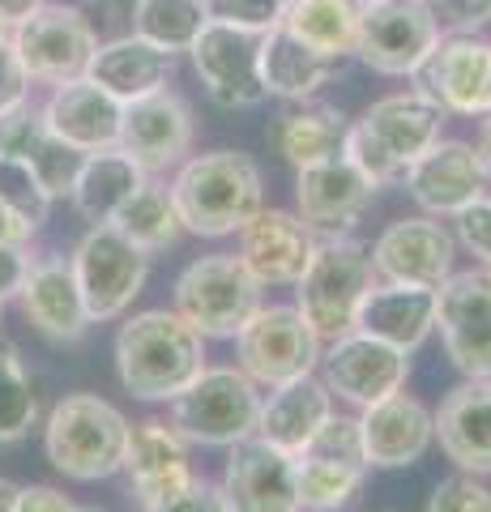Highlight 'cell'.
Instances as JSON below:
<instances>
[{"label": "cell", "instance_id": "cell-1", "mask_svg": "<svg viewBox=\"0 0 491 512\" xmlns=\"http://www.w3.org/2000/svg\"><path fill=\"white\" fill-rule=\"evenodd\" d=\"M116 380L137 402H171L205 359V338L176 308H146L120 316L116 329Z\"/></svg>", "mask_w": 491, "mask_h": 512}, {"label": "cell", "instance_id": "cell-2", "mask_svg": "<svg viewBox=\"0 0 491 512\" xmlns=\"http://www.w3.org/2000/svg\"><path fill=\"white\" fill-rule=\"evenodd\" d=\"M188 235L227 239L265 205L261 167L244 150H205L184 158L167 184Z\"/></svg>", "mask_w": 491, "mask_h": 512}, {"label": "cell", "instance_id": "cell-3", "mask_svg": "<svg viewBox=\"0 0 491 512\" xmlns=\"http://www.w3.org/2000/svg\"><path fill=\"white\" fill-rule=\"evenodd\" d=\"M440 128H445V107L427 99L419 86L398 90L376 99L355 124H346L342 158H351L376 188H389L406 180L410 163L427 146H436Z\"/></svg>", "mask_w": 491, "mask_h": 512}, {"label": "cell", "instance_id": "cell-4", "mask_svg": "<svg viewBox=\"0 0 491 512\" xmlns=\"http://www.w3.org/2000/svg\"><path fill=\"white\" fill-rule=\"evenodd\" d=\"M129 419L99 393H65L43 419V453L69 483H103L124 470Z\"/></svg>", "mask_w": 491, "mask_h": 512}, {"label": "cell", "instance_id": "cell-5", "mask_svg": "<svg viewBox=\"0 0 491 512\" xmlns=\"http://www.w3.org/2000/svg\"><path fill=\"white\" fill-rule=\"evenodd\" d=\"M261 384L252 380L244 367L223 363L210 367L184 384V389L167 402V419L176 423V431L188 444L201 448H231L248 436H257L261 419Z\"/></svg>", "mask_w": 491, "mask_h": 512}, {"label": "cell", "instance_id": "cell-6", "mask_svg": "<svg viewBox=\"0 0 491 512\" xmlns=\"http://www.w3.org/2000/svg\"><path fill=\"white\" fill-rule=\"evenodd\" d=\"M376 282L372 252L355 235H316L312 261L295 282V308L321 342H334L355 329L359 303Z\"/></svg>", "mask_w": 491, "mask_h": 512}, {"label": "cell", "instance_id": "cell-7", "mask_svg": "<svg viewBox=\"0 0 491 512\" xmlns=\"http://www.w3.org/2000/svg\"><path fill=\"white\" fill-rule=\"evenodd\" d=\"M265 286L248 274V265L235 252H210L184 265V274L171 286V308L193 325L205 342L235 338L240 325L261 308Z\"/></svg>", "mask_w": 491, "mask_h": 512}, {"label": "cell", "instance_id": "cell-8", "mask_svg": "<svg viewBox=\"0 0 491 512\" xmlns=\"http://www.w3.org/2000/svg\"><path fill=\"white\" fill-rule=\"evenodd\" d=\"M231 342H235V367H244L261 389L316 372L325 350V342L316 338V329L295 303H261Z\"/></svg>", "mask_w": 491, "mask_h": 512}, {"label": "cell", "instance_id": "cell-9", "mask_svg": "<svg viewBox=\"0 0 491 512\" xmlns=\"http://www.w3.org/2000/svg\"><path fill=\"white\" fill-rule=\"evenodd\" d=\"M69 265L77 286H82V299L94 325L129 316L133 299L150 278V252L129 244L112 222H99V227H90L77 239V248L69 252Z\"/></svg>", "mask_w": 491, "mask_h": 512}, {"label": "cell", "instance_id": "cell-10", "mask_svg": "<svg viewBox=\"0 0 491 512\" xmlns=\"http://www.w3.org/2000/svg\"><path fill=\"white\" fill-rule=\"evenodd\" d=\"M94 47H99V35L77 5H39L13 26V52L30 82L43 86H65L86 77Z\"/></svg>", "mask_w": 491, "mask_h": 512}, {"label": "cell", "instance_id": "cell-11", "mask_svg": "<svg viewBox=\"0 0 491 512\" xmlns=\"http://www.w3.org/2000/svg\"><path fill=\"white\" fill-rule=\"evenodd\" d=\"M440 43V22L427 0H372L359 13L355 56L380 77H415Z\"/></svg>", "mask_w": 491, "mask_h": 512}, {"label": "cell", "instance_id": "cell-12", "mask_svg": "<svg viewBox=\"0 0 491 512\" xmlns=\"http://www.w3.org/2000/svg\"><path fill=\"white\" fill-rule=\"evenodd\" d=\"M436 333L457 372L491 380V265L453 269L436 286Z\"/></svg>", "mask_w": 491, "mask_h": 512}, {"label": "cell", "instance_id": "cell-13", "mask_svg": "<svg viewBox=\"0 0 491 512\" xmlns=\"http://www.w3.org/2000/svg\"><path fill=\"white\" fill-rule=\"evenodd\" d=\"M316 376L325 380V389L334 393V402H346L355 410H368L385 397L402 393L410 380V355L368 333H342V338L325 342Z\"/></svg>", "mask_w": 491, "mask_h": 512}, {"label": "cell", "instance_id": "cell-14", "mask_svg": "<svg viewBox=\"0 0 491 512\" xmlns=\"http://www.w3.org/2000/svg\"><path fill=\"white\" fill-rule=\"evenodd\" d=\"M188 60H193L197 82L218 107L248 111L269 99L261 82V35H252V30L205 22V30L188 47Z\"/></svg>", "mask_w": 491, "mask_h": 512}, {"label": "cell", "instance_id": "cell-15", "mask_svg": "<svg viewBox=\"0 0 491 512\" xmlns=\"http://www.w3.org/2000/svg\"><path fill=\"white\" fill-rule=\"evenodd\" d=\"M419 90L445 107V116L483 120L491 116V39L449 35L432 47V56L415 73Z\"/></svg>", "mask_w": 491, "mask_h": 512}, {"label": "cell", "instance_id": "cell-16", "mask_svg": "<svg viewBox=\"0 0 491 512\" xmlns=\"http://www.w3.org/2000/svg\"><path fill=\"white\" fill-rule=\"evenodd\" d=\"M372 201L376 184L342 154L295 171V214L316 235H351L359 218L372 210Z\"/></svg>", "mask_w": 491, "mask_h": 512}, {"label": "cell", "instance_id": "cell-17", "mask_svg": "<svg viewBox=\"0 0 491 512\" xmlns=\"http://www.w3.org/2000/svg\"><path fill=\"white\" fill-rule=\"evenodd\" d=\"M372 269L380 282H415V286H440L453 274L457 261V235L432 214L398 218L376 235Z\"/></svg>", "mask_w": 491, "mask_h": 512}, {"label": "cell", "instance_id": "cell-18", "mask_svg": "<svg viewBox=\"0 0 491 512\" xmlns=\"http://www.w3.org/2000/svg\"><path fill=\"white\" fill-rule=\"evenodd\" d=\"M193 107H188L176 90H158L150 99L124 103L120 120V150L146 175H163L180 167L188 150H193Z\"/></svg>", "mask_w": 491, "mask_h": 512}, {"label": "cell", "instance_id": "cell-19", "mask_svg": "<svg viewBox=\"0 0 491 512\" xmlns=\"http://www.w3.org/2000/svg\"><path fill=\"white\" fill-rule=\"evenodd\" d=\"M316 231L291 210L261 205L240 231H235V256L261 286H295L312 261Z\"/></svg>", "mask_w": 491, "mask_h": 512}, {"label": "cell", "instance_id": "cell-20", "mask_svg": "<svg viewBox=\"0 0 491 512\" xmlns=\"http://www.w3.org/2000/svg\"><path fill=\"white\" fill-rule=\"evenodd\" d=\"M223 487L231 512H299L295 457L261 436H248L227 448Z\"/></svg>", "mask_w": 491, "mask_h": 512}, {"label": "cell", "instance_id": "cell-21", "mask_svg": "<svg viewBox=\"0 0 491 512\" xmlns=\"http://www.w3.org/2000/svg\"><path fill=\"white\" fill-rule=\"evenodd\" d=\"M406 192L415 197V205L432 218H457L470 201H479L487 192V175L479 167L470 141L440 137L436 146H427L406 171Z\"/></svg>", "mask_w": 491, "mask_h": 512}, {"label": "cell", "instance_id": "cell-22", "mask_svg": "<svg viewBox=\"0 0 491 512\" xmlns=\"http://www.w3.org/2000/svg\"><path fill=\"white\" fill-rule=\"evenodd\" d=\"M359 419V444L368 470H406L419 466L427 448L436 444V423L415 393H393L385 402L355 414Z\"/></svg>", "mask_w": 491, "mask_h": 512}, {"label": "cell", "instance_id": "cell-23", "mask_svg": "<svg viewBox=\"0 0 491 512\" xmlns=\"http://www.w3.org/2000/svg\"><path fill=\"white\" fill-rule=\"evenodd\" d=\"M129 491L137 495L141 508L167 500L193 478V444H188L171 419H137L129 423V444H124V470Z\"/></svg>", "mask_w": 491, "mask_h": 512}, {"label": "cell", "instance_id": "cell-24", "mask_svg": "<svg viewBox=\"0 0 491 512\" xmlns=\"http://www.w3.org/2000/svg\"><path fill=\"white\" fill-rule=\"evenodd\" d=\"M22 316L35 325L47 342H60V346H73L90 333V312H86V299H82V286L73 278V265L69 256H35L22 286Z\"/></svg>", "mask_w": 491, "mask_h": 512}, {"label": "cell", "instance_id": "cell-25", "mask_svg": "<svg viewBox=\"0 0 491 512\" xmlns=\"http://www.w3.org/2000/svg\"><path fill=\"white\" fill-rule=\"evenodd\" d=\"M440 453L462 474L491 478V380H462L432 410Z\"/></svg>", "mask_w": 491, "mask_h": 512}, {"label": "cell", "instance_id": "cell-26", "mask_svg": "<svg viewBox=\"0 0 491 512\" xmlns=\"http://www.w3.org/2000/svg\"><path fill=\"white\" fill-rule=\"evenodd\" d=\"M355 329L406 350V355H415V350L436 333V286L380 282L376 278L359 303Z\"/></svg>", "mask_w": 491, "mask_h": 512}, {"label": "cell", "instance_id": "cell-27", "mask_svg": "<svg viewBox=\"0 0 491 512\" xmlns=\"http://www.w3.org/2000/svg\"><path fill=\"white\" fill-rule=\"evenodd\" d=\"M120 120H124V103L112 99L103 86H94L90 77L52 86V99L43 103V124L82 154L120 146Z\"/></svg>", "mask_w": 491, "mask_h": 512}, {"label": "cell", "instance_id": "cell-28", "mask_svg": "<svg viewBox=\"0 0 491 512\" xmlns=\"http://www.w3.org/2000/svg\"><path fill=\"white\" fill-rule=\"evenodd\" d=\"M334 393L325 389V380L308 372V376H295L287 384H274L269 397H261V419H257V436L269 440L282 453L299 457L304 448L316 440L329 419H334Z\"/></svg>", "mask_w": 491, "mask_h": 512}, {"label": "cell", "instance_id": "cell-29", "mask_svg": "<svg viewBox=\"0 0 491 512\" xmlns=\"http://www.w3.org/2000/svg\"><path fill=\"white\" fill-rule=\"evenodd\" d=\"M171 73H176V56L146 43L141 35H120L112 43H99L86 69L90 82L103 86L120 103H137V99H150V94L167 90Z\"/></svg>", "mask_w": 491, "mask_h": 512}, {"label": "cell", "instance_id": "cell-30", "mask_svg": "<svg viewBox=\"0 0 491 512\" xmlns=\"http://www.w3.org/2000/svg\"><path fill=\"white\" fill-rule=\"evenodd\" d=\"M338 73H342V60L312 52L287 26H274L261 35V82H265V94H274L282 103L316 99Z\"/></svg>", "mask_w": 491, "mask_h": 512}, {"label": "cell", "instance_id": "cell-31", "mask_svg": "<svg viewBox=\"0 0 491 512\" xmlns=\"http://www.w3.org/2000/svg\"><path fill=\"white\" fill-rule=\"evenodd\" d=\"M146 180L150 175L141 171L120 146H112V150L86 154L82 175H77L69 201H73V210L90 222V227H99V222H112L120 205L129 201Z\"/></svg>", "mask_w": 491, "mask_h": 512}, {"label": "cell", "instance_id": "cell-32", "mask_svg": "<svg viewBox=\"0 0 491 512\" xmlns=\"http://www.w3.org/2000/svg\"><path fill=\"white\" fill-rule=\"evenodd\" d=\"M363 483H368V461L321 453V448H304L295 457V487H299V512H346Z\"/></svg>", "mask_w": 491, "mask_h": 512}, {"label": "cell", "instance_id": "cell-33", "mask_svg": "<svg viewBox=\"0 0 491 512\" xmlns=\"http://www.w3.org/2000/svg\"><path fill=\"white\" fill-rule=\"evenodd\" d=\"M342 141H346V116L329 103H312V99L295 103L287 116H278V124H274V150L282 154V163H291L295 171L342 154Z\"/></svg>", "mask_w": 491, "mask_h": 512}, {"label": "cell", "instance_id": "cell-34", "mask_svg": "<svg viewBox=\"0 0 491 512\" xmlns=\"http://www.w3.org/2000/svg\"><path fill=\"white\" fill-rule=\"evenodd\" d=\"M359 13L363 5H355V0H291L287 13H282V26L299 43H308L312 52L329 60H346L355 56Z\"/></svg>", "mask_w": 491, "mask_h": 512}, {"label": "cell", "instance_id": "cell-35", "mask_svg": "<svg viewBox=\"0 0 491 512\" xmlns=\"http://www.w3.org/2000/svg\"><path fill=\"white\" fill-rule=\"evenodd\" d=\"M112 227L129 239V244H137L141 252H150V256L176 248L180 235H184V222L176 214V201H171V188L158 184L154 175L120 205L116 218H112Z\"/></svg>", "mask_w": 491, "mask_h": 512}, {"label": "cell", "instance_id": "cell-36", "mask_svg": "<svg viewBox=\"0 0 491 512\" xmlns=\"http://www.w3.org/2000/svg\"><path fill=\"white\" fill-rule=\"evenodd\" d=\"M39 427V389L22 350L0 338V453L30 440Z\"/></svg>", "mask_w": 491, "mask_h": 512}, {"label": "cell", "instance_id": "cell-37", "mask_svg": "<svg viewBox=\"0 0 491 512\" xmlns=\"http://www.w3.org/2000/svg\"><path fill=\"white\" fill-rule=\"evenodd\" d=\"M205 0H133V35L180 56L205 30Z\"/></svg>", "mask_w": 491, "mask_h": 512}, {"label": "cell", "instance_id": "cell-38", "mask_svg": "<svg viewBox=\"0 0 491 512\" xmlns=\"http://www.w3.org/2000/svg\"><path fill=\"white\" fill-rule=\"evenodd\" d=\"M0 201H5L9 210H18L26 222H35V227H43L47 210H52V197H47V188L39 184V175L30 171V163L9 158V154H0Z\"/></svg>", "mask_w": 491, "mask_h": 512}, {"label": "cell", "instance_id": "cell-39", "mask_svg": "<svg viewBox=\"0 0 491 512\" xmlns=\"http://www.w3.org/2000/svg\"><path fill=\"white\" fill-rule=\"evenodd\" d=\"M287 5H291V0H205V13H210V22L265 35V30L282 26V13H287Z\"/></svg>", "mask_w": 491, "mask_h": 512}, {"label": "cell", "instance_id": "cell-40", "mask_svg": "<svg viewBox=\"0 0 491 512\" xmlns=\"http://www.w3.org/2000/svg\"><path fill=\"white\" fill-rule=\"evenodd\" d=\"M427 512H491V487L474 474H449L432 487Z\"/></svg>", "mask_w": 491, "mask_h": 512}, {"label": "cell", "instance_id": "cell-41", "mask_svg": "<svg viewBox=\"0 0 491 512\" xmlns=\"http://www.w3.org/2000/svg\"><path fill=\"white\" fill-rule=\"evenodd\" d=\"M146 512H231V504H227V495H223V487H218L214 478L193 474L180 491H171L167 500L150 504Z\"/></svg>", "mask_w": 491, "mask_h": 512}, {"label": "cell", "instance_id": "cell-42", "mask_svg": "<svg viewBox=\"0 0 491 512\" xmlns=\"http://www.w3.org/2000/svg\"><path fill=\"white\" fill-rule=\"evenodd\" d=\"M453 222H457V244H462L479 265H491V188L479 201H470Z\"/></svg>", "mask_w": 491, "mask_h": 512}, {"label": "cell", "instance_id": "cell-43", "mask_svg": "<svg viewBox=\"0 0 491 512\" xmlns=\"http://www.w3.org/2000/svg\"><path fill=\"white\" fill-rule=\"evenodd\" d=\"M436 22L449 35H479L491 22V0H436Z\"/></svg>", "mask_w": 491, "mask_h": 512}, {"label": "cell", "instance_id": "cell-44", "mask_svg": "<svg viewBox=\"0 0 491 512\" xmlns=\"http://www.w3.org/2000/svg\"><path fill=\"white\" fill-rule=\"evenodd\" d=\"M30 265H35L30 244H0V308L22 295Z\"/></svg>", "mask_w": 491, "mask_h": 512}, {"label": "cell", "instance_id": "cell-45", "mask_svg": "<svg viewBox=\"0 0 491 512\" xmlns=\"http://www.w3.org/2000/svg\"><path fill=\"white\" fill-rule=\"evenodd\" d=\"M26 99H30V77L22 69L18 52H13V43H0V116Z\"/></svg>", "mask_w": 491, "mask_h": 512}, {"label": "cell", "instance_id": "cell-46", "mask_svg": "<svg viewBox=\"0 0 491 512\" xmlns=\"http://www.w3.org/2000/svg\"><path fill=\"white\" fill-rule=\"evenodd\" d=\"M13 512H77V504L60 487L26 483V487H18V495H13Z\"/></svg>", "mask_w": 491, "mask_h": 512}, {"label": "cell", "instance_id": "cell-47", "mask_svg": "<svg viewBox=\"0 0 491 512\" xmlns=\"http://www.w3.org/2000/svg\"><path fill=\"white\" fill-rule=\"evenodd\" d=\"M35 235H39L35 222H26L18 210H9V205L0 201V244H30Z\"/></svg>", "mask_w": 491, "mask_h": 512}, {"label": "cell", "instance_id": "cell-48", "mask_svg": "<svg viewBox=\"0 0 491 512\" xmlns=\"http://www.w3.org/2000/svg\"><path fill=\"white\" fill-rule=\"evenodd\" d=\"M474 154H479V167H483L487 188H491V116H483V124H479V137H474Z\"/></svg>", "mask_w": 491, "mask_h": 512}, {"label": "cell", "instance_id": "cell-49", "mask_svg": "<svg viewBox=\"0 0 491 512\" xmlns=\"http://www.w3.org/2000/svg\"><path fill=\"white\" fill-rule=\"evenodd\" d=\"M39 5H47V0H0V18L18 26V22H22V18H30V13H35Z\"/></svg>", "mask_w": 491, "mask_h": 512}, {"label": "cell", "instance_id": "cell-50", "mask_svg": "<svg viewBox=\"0 0 491 512\" xmlns=\"http://www.w3.org/2000/svg\"><path fill=\"white\" fill-rule=\"evenodd\" d=\"M13 495H18V483L0 478V512H13Z\"/></svg>", "mask_w": 491, "mask_h": 512}, {"label": "cell", "instance_id": "cell-51", "mask_svg": "<svg viewBox=\"0 0 491 512\" xmlns=\"http://www.w3.org/2000/svg\"><path fill=\"white\" fill-rule=\"evenodd\" d=\"M0 43H13V22L0 18Z\"/></svg>", "mask_w": 491, "mask_h": 512}, {"label": "cell", "instance_id": "cell-52", "mask_svg": "<svg viewBox=\"0 0 491 512\" xmlns=\"http://www.w3.org/2000/svg\"><path fill=\"white\" fill-rule=\"evenodd\" d=\"M77 512H103V508H94V504H77Z\"/></svg>", "mask_w": 491, "mask_h": 512}, {"label": "cell", "instance_id": "cell-53", "mask_svg": "<svg viewBox=\"0 0 491 512\" xmlns=\"http://www.w3.org/2000/svg\"><path fill=\"white\" fill-rule=\"evenodd\" d=\"M355 5H372V0H355Z\"/></svg>", "mask_w": 491, "mask_h": 512}, {"label": "cell", "instance_id": "cell-54", "mask_svg": "<svg viewBox=\"0 0 491 512\" xmlns=\"http://www.w3.org/2000/svg\"><path fill=\"white\" fill-rule=\"evenodd\" d=\"M427 5H436V0H427Z\"/></svg>", "mask_w": 491, "mask_h": 512}, {"label": "cell", "instance_id": "cell-55", "mask_svg": "<svg viewBox=\"0 0 491 512\" xmlns=\"http://www.w3.org/2000/svg\"><path fill=\"white\" fill-rule=\"evenodd\" d=\"M0 312H5V308H0Z\"/></svg>", "mask_w": 491, "mask_h": 512}]
</instances>
